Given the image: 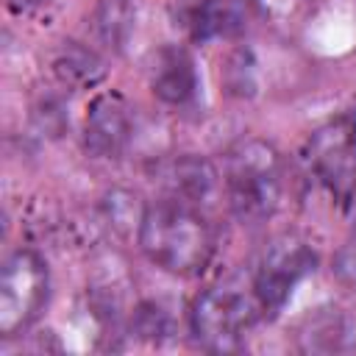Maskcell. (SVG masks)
I'll list each match as a JSON object with an SVG mask.
<instances>
[{
	"instance_id": "obj_1",
	"label": "cell",
	"mask_w": 356,
	"mask_h": 356,
	"mask_svg": "<svg viewBox=\"0 0 356 356\" xmlns=\"http://www.w3.org/2000/svg\"><path fill=\"white\" fill-rule=\"evenodd\" d=\"M136 234L142 253L172 275H197L214 256V231L189 203L156 200L142 211Z\"/></svg>"
},
{
	"instance_id": "obj_2",
	"label": "cell",
	"mask_w": 356,
	"mask_h": 356,
	"mask_svg": "<svg viewBox=\"0 0 356 356\" xmlns=\"http://www.w3.org/2000/svg\"><path fill=\"white\" fill-rule=\"evenodd\" d=\"M222 184L228 206L242 222H264L284 197V161L270 142L242 139L225 153Z\"/></svg>"
},
{
	"instance_id": "obj_3",
	"label": "cell",
	"mask_w": 356,
	"mask_h": 356,
	"mask_svg": "<svg viewBox=\"0 0 356 356\" xmlns=\"http://www.w3.org/2000/svg\"><path fill=\"white\" fill-rule=\"evenodd\" d=\"M259 317L253 292H242L231 284H217L203 289L189 306V334L192 339L214 353L239 350L245 345V331Z\"/></svg>"
},
{
	"instance_id": "obj_4",
	"label": "cell",
	"mask_w": 356,
	"mask_h": 356,
	"mask_svg": "<svg viewBox=\"0 0 356 356\" xmlns=\"http://www.w3.org/2000/svg\"><path fill=\"white\" fill-rule=\"evenodd\" d=\"M50 298V273L36 250L19 248L0 270V337L11 339L31 328Z\"/></svg>"
},
{
	"instance_id": "obj_5",
	"label": "cell",
	"mask_w": 356,
	"mask_h": 356,
	"mask_svg": "<svg viewBox=\"0 0 356 356\" xmlns=\"http://www.w3.org/2000/svg\"><path fill=\"white\" fill-rule=\"evenodd\" d=\"M314 264H317V256L303 239L292 234L275 236L264 248L250 281V292L259 306V314L275 317L292 298L295 286L314 270Z\"/></svg>"
},
{
	"instance_id": "obj_6",
	"label": "cell",
	"mask_w": 356,
	"mask_h": 356,
	"mask_svg": "<svg viewBox=\"0 0 356 356\" xmlns=\"http://www.w3.org/2000/svg\"><path fill=\"white\" fill-rule=\"evenodd\" d=\"M303 161L331 192H350L356 184V117L342 114L320 125L303 145Z\"/></svg>"
},
{
	"instance_id": "obj_7",
	"label": "cell",
	"mask_w": 356,
	"mask_h": 356,
	"mask_svg": "<svg viewBox=\"0 0 356 356\" xmlns=\"http://www.w3.org/2000/svg\"><path fill=\"white\" fill-rule=\"evenodd\" d=\"M134 139V111L120 92L92 97L83 120V147L97 159H117Z\"/></svg>"
},
{
	"instance_id": "obj_8",
	"label": "cell",
	"mask_w": 356,
	"mask_h": 356,
	"mask_svg": "<svg viewBox=\"0 0 356 356\" xmlns=\"http://www.w3.org/2000/svg\"><path fill=\"white\" fill-rule=\"evenodd\" d=\"M150 89L170 106H186L197 95V70L189 50L178 44L159 47L150 61Z\"/></svg>"
},
{
	"instance_id": "obj_9",
	"label": "cell",
	"mask_w": 356,
	"mask_h": 356,
	"mask_svg": "<svg viewBox=\"0 0 356 356\" xmlns=\"http://www.w3.org/2000/svg\"><path fill=\"white\" fill-rule=\"evenodd\" d=\"M153 181L164 189L167 200H178V203H200L206 200L214 186H217V170L197 156H178V159H167L156 167Z\"/></svg>"
},
{
	"instance_id": "obj_10",
	"label": "cell",
	"mask_w": 356,
	"mask_h": 356,
	"mask_svg": "<svg viewBox=\"0 0 356 356\" xmlns=\"http://www.w3.org/2000/svg\"><path fill=\"white\" fill-rule=\"evenodd\" d=\"M178 19L195 42L228 39L245 25V14L236 0H186Z\"/></svg>"
},
{
	"instance_id": "obj_11",
	"label": "cell",
	"mask_w": 356,
	"mask_h": 356,
	"mask_svg": "<svg viewBox=\"0 0 356 356\" xmlns=\"http://www.w3.org/2000/svg\"><path fill=\"white\" fill-rule=\"evenodd\" d=\"M53 72L70 89H92L106 78V64L95 50L78 42H64L53 56Z\"/></svg>"
},
{
	"instance_id": "obj_12",
	"label": "cell",
	"mask_w": 356,
	"mask_h": 356,
	"mask_svg": "<svg viewBox=\"0 0 356 356\" xmlns=\"http://www.w3.org/2000/svg\"><path fill=\"white\" fill-rule=\"evenodd\" d=\"M97 28H100V36L114 44V47H122L128 31H131V8L125 0H103L100 11H97Z\"/></svg>"
},
{
	"instance_id": "obj_13",
	"label": "cell",
	"mask_w": 356,
	"mask_h": 356,
	"mask_svg": "<svg viewBox=\"0 0 356 356\" xmlns=\"http://www.w3.org/2000/svg\"><path fill=\"white\" fill-rule=\"evenodd\" d=\"M334 275L345 286L356 289V236L337 250V256H334Z\"/></svg>"
},
{
	"instance_id": "obj_14",
	"label": "cell",
	"mask_w": 356,
	"mask_h": 356,
	"mask_svg": "<svg viewBox=\"0 0 356 356\" xmlns=\"http://www.w3.org/2000/svg\"><path fill=\"white\" fill-rule=\"evenodd\" d=\"M44 0H8V6L14 8V11H25V8H36V6H42Z\"/></svg>"
},
{
	"instance_id": "obj_15",
	"label": "cell",
	"mask_w": 356,
	"mask_h": 356,
	"mask_svg": "<svg viewBox=\"0 0 356 356\" xmlns=\"http://www.w3.org/2000/svg\"><path fill=\"white\" fill-rule=\"evenodd\" d=\"M350 197H353V206H356V184H353V189H350Z\"/></svg>"
}]
</instances>
